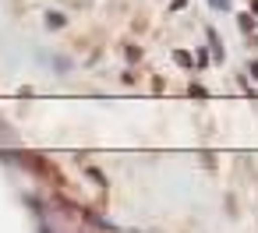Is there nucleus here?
Segmentation results:
<instances>
[{
    "mask_svg": "<svg viewBox=\"0 0 258 233\" xmlns=\"http://www.w3.org/2000/svg\"><path fill=\"white\" fill-rule=\"evenodd\" d=\"M251 15H258V0H254V4H251Z\"/></svg>",
    "mask_w": 258,
    "mask_h": 233,
    "instance_id": "7",
    "label": "nucleus"
},
{
    "mask_svg": "<svg viewBox=\"0 0 258 233\" xmlns=\"http://www.w3.org/2000/svg\"><path fill=\"white\" fill-rule=\"evenodd\" d=\"M173 60H177L180 67H191V64H195V57H191V53H184V50H177V53H173Z\"/></svg>",
    "mask_w": 258,
    "mask_h": 233,
    "instance_id": "1",
    "label": "nucleus"
},
{
    "mask_svg": "<svg viewBox=\"0 0 258 233\" xmlns=\"http://www.w3.org/2000/svg\"><path fill=\"white\" fill-rule=\"evenodd\" d=\"M46 25H50V29H60V25H64V15H46Z\"/></svg>",
    "mask_w": 258,
    "mask_h": 233,
    "instance_id": "2",
    "label": "nucleus"
},
{
    "mask_svg": "<svg viewBox=\"0 0 258 233\" xmlns=\"http://www.w3.org/2000/svg\"><path fill=\"white\" fill-rule=\"evenodd\" d=\"M195 64H198V67H205V64H209V53H205V50H198V53H195Z\"/></svg>",
    "mask_w": 258,
    "mask_h": 233,
    "instance_id": "4",
    "label": "nucleus"
},
{
    "mask_svg": "<svg viewBox=\"0 0 258 233\" xmlns=\"http://www.w3.org/2000/svg\"><path fill=\"white\" fill-rule=\"evenodd\" d=\"M251 78H258V60H251Z\"/></svg>",
    "mask_w": 258,
    "mask_h": 233,
    "instance_id": "6",
    "label": "nucleus"
},
{
    "mask_svg": "<svg viewBox=\"0 0 258 233\" xmlns=\"http://www.w3.org/2000/svg\"><path fill=\"white\" fill-rule=\"evenodd\" d=\"M209 4H212L216 11H226V8H230V0H209Z\"/></svg>",
    "mask_w": 258,
    "mask_h": 233,
    "instance_id": "5",
    "label": "nucleus"
},
{
    "mask_svg": "<svg viewBox=\"0 0 258 233\" xmlns=\"http://www.w3.org/2000/svg\"><path fill=\"white\" fill-rule=\"evenodd\" d=\"M237 25H240L244 32H251V29H254V22H251V15H240V18H237Z\"/></svg>",
    "mask_w": 258,
    "mask_h": 233,
    "instance_id": "3",
    "label": "nucleus"
}]
</instances>
